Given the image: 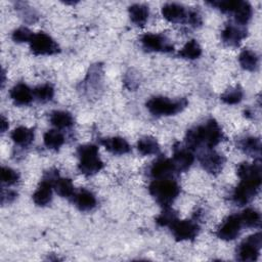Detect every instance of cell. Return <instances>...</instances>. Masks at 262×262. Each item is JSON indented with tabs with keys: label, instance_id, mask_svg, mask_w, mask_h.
I'll list each match as a JSON object with an SVG mask.
<instances>
[{
	"label": "cell",
	"instance_id": "obj_1",
	"mask_svg": "<svg viewBox=\"0 0 262 262\" xmlns=\"http://www.w3.org/2000/svg\"><path fill=\"white\" fill-rule=\"evenodd\" d=\"M236 171L241 182L232 193V200L236 205L243 206L248 204L260 188L261 166L259 163H242Z\"/></svg>",
	"mask_w": 262,
	"mask_h": 262
},
{
	"label": "cell",
	"instance_id": "obj_2",
	"mask_svg": "<svg viewBox=\"0 0 262 262\" xmlns=\"http://www.w3.org/2000/svg\"><path fill=\"white\" fill-rule=\"evenodd\" d=\"M223 138V133L214 119L189 129L185 136L186 145L189 149L206 147L208 149L216 146Z\"/></svg>",
	"mask_w": 262,
	"mask_h": 262
},
{
	"label": "cell",
	"instance_id": "obj_3",
	"mask_svg": "<svg viewBox=\"0 0 262 262\" xmlns=\"http://www.w3.org/2000/svg\"><path fill=\"white\" fill-rule=\"evenodd\" d=\"M148 190L158 204L164 208H168L178 196L180 187L175 180L164 178L154 180L149 184Z\"/></svg>",
	"mask_w": 262,
	"mask_h": 262
},
{
	"label": "cell",
	"instance_id": "obj_4",
	"mask_svg": "<svg viewBox=\"0 0 262 262\" xmlns=\"http://www.w3.org/2000/svg\"><path fill=\"white\" fill-rule=\"evenodd\" d=\"M80 159L78 169L87 176L96 174L103 168V163L98 156V147L94 144H84L78 147Z\"/></svg>",
	"mask_w": 262,
	"mask_h": 262
},
{
	"label": "cell",
	"instance_id": "obj_5",
	"mask_svg": "<svg viewBox=\"0 0 262 262\" xmlns=\"http://www.w3.org/2000/svg\"><path fill=\"white\" fill-rule=\"evenodd\" d=\"M187 105L185 98L170 99L164 96H154L146 102V107L154 116H173Z\"/></svg>",
	"mask_w": 262,
	"mask_h": 262
},
{
	"label": "cell",
	"instance_id": "obj_6",
	"mask_svg": "<svg viewBox=\"0 0 262 262\" xmlns=\"http://www.w3.org/2000/svg\"><path fill=\"white\" fill-rule=\"evenodd\" d=\"M29 43L32 52L36 55H51L59 52L58 44L43 32L34 34Z\"/></svg>",
	"mask_w": 262,
	"mask_h": 262
},
{
	"label": "cell",
	"instance_id": "obj_7",
	"mask_svg": "<svg viewBox=\"0 0 262 262\" xmlns=\"http://www.w3.org/2000/svg\"><path fill=\"white\" fill-rule=\"evenodd\" d=\"M261 245L262 235L260 232L250 235L237 248V259L241 261H255L260 254Z\"/></svg>",
	"mask_w": 262,
	"mask_h": 262
},
{
	"label": "cell",
	"instance_id": "obj_8",
	"mask_svg": "<svg viewBox=\"0 0 262 262\" xmlns=\"http://www.w3.org/2000/svg\"><path fill=\"white\" fill-rule=\"evenodd\" d=\"M56 172H48L41 181L35 192L33 193V201L37 206L44 207L51 202L53 182L57 178Z\"/></svg>",
	"mask_w": 262,
	"mask_h": 262
},
{
	"label": "cell",
	"instance_id": "obj_9",
	"mask_svg": "<svg viewBox=\"0 0 262 262\" xmlns=\"http://www.w3.org/2000/svg\"><path fill=\"white\" fill-rule=\"evenodd\" d=\"M171 231L176 241L193 239L200 230L199 225L191 220H176L171 226Z\"/></svg>",
	"mask_w": 262,
	"mask_h": 262
},
{
	"label": "cell",
	"instance_id": "obj_10",
	"mask_svg": "<svg viewBox=\"0 0 262 262\" xmlns=\"http://www.w3.org/2000/svg\"><path fill=\"white\" fill-rule=\"evenodd\" d=\"M140 41L143 48L147 51L170 52L173 50V45L164 35L161 34L146 33L141 37Z\"/></svg>",
	"mask_w": 262,
	"mask_h": 262
},
{
	"label": "cell",
	"instance_id": "obj_11",
	"mask_svg": "<svg viewBox=\"0 0 262 262\" xmlns=\"http://www.w3.org/2000/svg\"><path fill=\"white\" fill-rule=\"evenodd\" d=\"M242 225L239 215H230L218 227L217 236L223 241H232L239 234Z\"/></svg>",
	"mask_w": 262,
	"mask_h": 262
},
{
	"label": "cell",
	"instance_id": "obj_12",
	"mask_svg": "<svg viewBox=\"0 0 262 262\" xmlns=\"http://www.w3.org/2000/svg\"><path fill=\"white\" fill-rule=\"evenodd\" d=\"M200 162L208 173L215 175L221 172L225 159L222 155L214 150H207L200 156Z\"/></svg>",
	"mask_w": 262,
	"mask_h": 262
},
{
	"label": "cell",
	"instance_id": "obj_13",
	"mask_svg": "<svg viewBox=\"0 0 262 262\" xmlns=\"http://www.w3.org/2000/svg\"><path fill=\"white\" fill-rule=\"evenodd\" d=\"M162 14L170 23H187L188 12L178 3H166L162 6Z\"/></svg>",
	"mask_w": 262,
	"mask_h": 262
},
{
	"label": "cell",
	"instance_id": "obj_14",
	"mask_svg": "<svg viewBox=\"0 0 262 262\" xmlns=\"http://www.w3.org/2000/svg\"><path fill=\"white\" fill-rule=\"evenodd\" d=\"M149 172L155 179H164L170 178L175 172H177V169L171 159L161 158L151 165Z\"/></svg>",
	"mask_w": 262,
	"mask_h": 262
},
{
	"label": "cell",
	"instance_id": "obj_15",
	"mask_svg": "<svg viewBox=\"0 0 262 262\" xmlns=\"http://www.w3.org/2000/svg\"><path fill=\"white\" fill-rule=\"evenodd\" d=\"M177 171H186L193 163L194 157L190 149L182 147L180 144L174 146V154L172 159Z\"/></svg>",
	"mask_w": 262,
	"mask_h": 262
},
{
	"label": "cell",
	"instance_id": "obj_16",
	"mask_svg": "<svg viewBox=\"0 0 262 262\" xmlns=\"http://www.w3.org/2000/svg\"><path fill=\"white\" fill-rule=\"evenodd\" d=\"M246 36L247 31L234 25H227L221 32V39L228 46H237Z\"/></svg>",
	"mask_w": 262,
	"mask_h": 262
},
{
	"label": "cell",
	"instance_id": "obj_17",
	"mask_svg": "<svg viewBox=\"0 0 262 262\" xmlns=\"http://www.w3.org/2000/svg\"><path fill=\"white\" fill-rule=\"evenodd\" d=\"M10 97L13 100V102L17 105H26L32 102L34 95H33V91L31 90V88L24 84V83H18L16 85H14L10 92Z\"/></svg>",
	"mask_w": 262,
	"mask_h": 262
},
{
	"label": "cell",
	"instance_id": "obj_18",
	"mask_svg": "<svg viewBox=\"0 0 262 262\" xmlns=\"http://www.w3.org/2000/svg\"><path fill=\"white\" fill-rule=\"evenodd\" d=\"M101 144L105 147L106 150L114 155H124L130 151L129 143L123 137H110L101 139Z\"/></svg>",
	"mask_w": 262,
	"mask_h": 262
},
{
	"label": "cell",
	"instance_id": "obj_19",
	"mask_svg": "<svg viewBox=\"0 0 262 262\" xmlns=\"http://www.w3.org/2000/svg\"><path fill=\"white\" fill-rule=\"evenodd\" d=\"M73 199L75 205L81 211H90L96 206V199L94 194L85 188L74 193Z\"/></svg>",
	"mask_w": 262,
	"mask_h": 262
},
{
	"label": "cell",
	"instance_id": "obj_20",
	"mask_svg": "<svg viewBox=\"0 0 262 262\" xmlns=\"http://www.w3.org/2000/svg\"><path fill=\"white\" fill-rule=\"evenodd\" d=\"M148 6H146L145 4L136 3L129 7L130 19L134 25L138 27H142L146 24L148 19Z\"/></svg>",
	"mask_w": 262,
	"mask_h": 262
},
{
	"label": "cell",
	"instance_id": "obj_21",
	"mask_svg": "<svg viewBox=\"0 0 262 262\" xmlns=\"http://www.w3.org/2000/svg\"><path fill=\"white\" fill-rule=\"evenodd\" d=\"M10 137L13 140V142L16 143L17 145L28 146L34 140V132H33L32 129H29L27 127L20 126V127L15 128L11 132Z\"/></svg>",
	"mask_w": 262,
	"mask_h": 262
},
{
	"label": "cell",
	"instance_id": "obj_22",
	"mask_svg": "<svg viewBox=\"0 0 262 262\" xmlns=\"http://www.w3.org/2000/svg\"><path fill=\"white\" fill-rule=\"evenodd\" d=\"M237 145L245 154H247L249 156L254 157V156H259L260 155L261 143H260L259 138L248 136V137H245V138L241 139L238 141Z\"/></svg>",
	"mask_w": 262,
	"mask_h": 262
},
{
	"label": "cell",
	"instance_id": "obj_23",
	"mask_svg": "<svg viewBox=\"0 0 262 262\" xmlns=\"http://www.w3.org/2000/svg\"><path fill=\"white\" fill-rule=\"evenodd\" d=\"M232 13H233L234 19L237 24H239L242 26L246 25L251 19L252 14H253L252 6L249 2L239 1L236 8L233 10Z\"/></svg>",
	"mask_w": 262,
	"mask_h": 262
},
{
	"label": "cell",
	"instance_id": "obj_24",
	"mask_svg": "<svg viewBox=\"0 0 262 262\" xmlns=\"http://www.w3.org/2000/svg\"><path fill=\"white\" fill-rule=\"evenodd\" d=\"M137 149L144 156L156 155L160 151V145L156 138L150 136L142 137L137 142Z\"/></svg>",
	"mask_w": 262,
	"mask_h": 262
},
{
	"label": "cell",
	"instance_id": "obj_25",
	"mask_svg": "<svg viewBox=\"0 0 262 262\" xmlns=\"http://www.w3.org/2000/svg\"><path fill=\"white\" fill-rule=\"evenodd\" d=\"M50 123L57 128H68L74 124V119L68 112L54 111L50 115Z\"/></svg>",
	"mask_w": 262,
	"mask_h": 262
},
{
	"label": "cell",
	"instance_id": "obj_26",
	"mask_svg": "<svg viewBox=\"0 0 262 262\" xmlns=\"http://www.w3.org/2000/svg\"><path fill=\"white\" fill-rule=\"evenodd\" d=\"M53 188L62 198H71L75 193L73 182L69 178H61L57 176L53 182Z\"/></svg>",
	"mask_w": 262,
	"mask_h": 262
},
{
	"label": "cell",
	"instance_id": "obj_27",
	"mask_svg": "<svg viewBox=\"0 0 262 262\" xmlns=\"http://www.w3.org/2000/svg\"><path fill=\"white\" fill-rule=\"evenodd\" d=\"M238 60L242 68L247 71H255L258 68L259 58L257 54L250 49L243 50L239 54Z\"/></svg>",
	"mask_w": 262,
	"mask_h": 262
},
{
	"label": "cell",
	"instance_id": "obj_28",
	"mask_svg": "<svg viewBox=\"0 0 262 262\" xmlns=\"http://www.w3.org/2000/svg\"><path fill=\"white\" fill-rule=\"evenodd\" d=\"M44 144L49 149H58L64 142L63 135L57 130H49L43 136Z\"/></svg>",
	"mask_w": 262,
	"mask_h": 262
},
{
	"label": "cell",
	"instance_id": "obj_29",
	"mask_svg": "<svg viewBox=\"0 0 262 262\" xmlns=\"http://www.w3.org/2000/svg\"><path fill=\"white\" fill-rule=\"evenodd\" d=\"M202 54V48L200 44L195 40H190L188 41L182 49L178 52V55L182 58L186 59H195L199 58Z\"/></svg>",
	"mask_w": 262,
	"mask_h": 262
},
{
	"label": "cell",
	"instance_id": "obj_30",
	"mask_svg": "<svg viewBox=\"0 0 262 262\" xmlns=\"http://www.w3.org/2000/svg\"><path fill=\"white\" fill-rule=\"evenodd\" d=\"M33 95L39 102H47L53 98L54 88L51 84H43L33 90Z\"/></svg>",
	"mask_w": 262,
	"mask_h": 262
},
{
	"label": "cell",
	"instance_id": "obj_31",
	"mask_svg": "<svg viewBox=\"0 0 262 262\" xmlns=\"http://www.w3.org/2000/svg\"><path fill=\"white\" fill-rule=\"evenodd\" d=\"M241 220H242V224L247 226V227H257L260 225L261 222V218H260V214L251 208L246 209L241 215Z\"/></svg>",
	"mask_w": 262,
	"mask_h": 262
},
{
	"label": "cell",
	"instance_id": "obj_32",
	"mask_svg": "<svg viewBox=\"0 0 262 262\" xmlns=\"http://www.w3.org/2000/svg\"><path fill=\"white\" fill-rule=\"evenodd\" d=\"M244 93L239 86L228 88L222 95L221 100L227 104H235L238 103L243 99Z\"/></svg>",
	"mask_w": 262,
	"mask_h": 262
},
{
	"label": "cell",
	"instance_id": "obj_33",
	"mask_svg": "<svg viewBox=\"0 0 262 262\" xmlns=\"http://www.w3.org/2000/svg\"><path fill=\"white\" fill-rule=\"evenodd\" d=\"M177 219V214L168 207L164 208V211L156 218V222L161 226H171Z\"/></svg>",
	"mask_w": 262,
	"mask_h": 262
},
{
	"label": "cell",
	"instance_id": "obj_34",
	"mask_svg": "<svg viewBox=\"0 0 262 262\" xmlns=\"http://www.w3.org/2000/svg\"><path fill=\"white\" fill-rule=\"evenodd\" d=\"M19 179V175L16 171L9 167H2L1 169V181L3 184L9 186L15 184Z\"/></svg>",
	"mask_w": 262,
	"mask_h": 262
},
{
	"label": "cell",
	"instance_id": "obj_35",
	"mask_svg": "<svg viewBox=\"0 0 262 262\" xmlns=\"http://www.w3.org/2000/svg\"><path fill=\"white\" fill-rule=\"evenodd\" d=\"M33 33L26 27H20L17 28L16 30L13 31L12 33V40L16 43H23V42H30L32 37H33Z\"/></svg>",
	"mask_w": 262,
	"mask_h": 262
},
{
	"label": "cell",
	"instance_id": "obj_36",
	"mask_svg": "<svg viewBox=\"0 0 262 262\" xmlns=\"http://www.w3.org/2000/svg\"><path fill=\"white\" fill-rule=\"evenodd\" d=\"M239 1L236 0H224V1H212L209 2L212 6L217 7L222 12H233Z\"/></svg>",
	"mask_w": 262,
	"mask_h": 262
},
{
	"label": "cell",
	"instance_id": "obj_37",
	"mask_svg": "<svg viewBox=\"0 0 262 262\" xmlns=\"http://www.w3.org/2000/svg\"><path fill=\"white\" fill-rule=\"evenodd\" d=\"M16 198V192L13 191V190H2V193H1V204L4 205V204H9L11 203L14 199Z\"/></svg>",
	"mask_w": 262,
	"mask_h": 262
},
{
	"label": "cell",
	"instance_id": "obj_38",
	"mask_svg": "<svg viewBox=\"0 0 262 262\" xmlns=\"http://www.w3.org/2000/svg\"><path fill=\"white\" fill-rule=\"evenodd\" d=\"M7 128H8V122H7V120H6L3 116H1V132H2V133L5 132Z\"/></svg>",
	"mask_w": 262,
	"mask_h": 262
},
{
	"label": "cell",
	"instance_id": "obj_39",
	"mask_svg": "<svg viewBox=\"0 0 262 262\" xmlns=\"http://www.w3.org/2000/svg\"><path fill=\"white\" fill-rule=\"evenodd\" d=\"M1 76H2V79H1V84H2V87H3V85H4V81H5V73H4V71H2V73H1Z\"/></svg>",
	"mask_w": 262,
	"mask_h": 262
}]
</instances>
